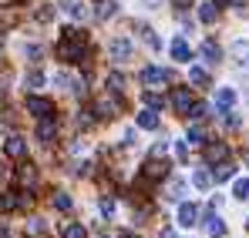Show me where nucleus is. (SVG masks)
Returning <instances> with one entry per match:
<instances>
[{
  "instance_id": "nucleus-6",
  "label": "nucleus",
  "mask_w": 249,
  "mask_h": 238,
  "mask_svg": "<svg viewBox=\"0 0 249 238\" xmlns=\"http://www.w3.org/2000/svg\"><path fill=\"white\" fill-rule=\"evenodd\" d=\"M206 161H209V164H222V161H229V144H222V141L206 144Z\"/></svg>"
},
{
  "instance_id": "nucleus-2",
  "label": "nucleus",
  "mask_w": 249,
  "mask_h": 238,
  "mask_svg": "<svg viewBox=\"0 0 249 238\" xmlns=\"http://www.w3.org/2000/svg\"><path fill=\"white\" fill-rule=\"evenodd\" d=\"M27 111L34 118H54V101H47L41 94H27Z\"/></svg>"
},
{
  "instance_id": "nucleus-19",
  "label": "nucleus",
  "mask_w": 249,
  "mask_h": 238,
  "mask_svg": "<svg viewBox=\"0 0 249 238\" xmlns=\"http://www.w3.org/2000/svg\"><path fill=\"white\" fill-rule=\"evenodd\" d=\"M17 178H20L24 185H34V178H37V171H34V164H31V161H24V164L17 168Z\"/></svg>"
},
{
  "instance_id": "nucleus-17",
  "label": "nucleus",
  "mask_w": 249,
  "mask_h": 238,
  "mask_svg": "<svg viewBox=\"0 0 249 238\" xmlns=\"http://www.w3.org/2000/svg\"><path fill=\"white\" fill-rule=\"evenodd\" d=\"M165 175H168V164H165V161H155V158H152L148 164H145V178H165Z\"/></svg>"
},
{
  "instance_id": "nucleus-13",
  "label": "nucleus",
  "mask_w": 249,
  "mask_h": 238,
  "mask_svg": "<svg viewBox=\"0 0 249 238\" xmlns=\"http://www.w3.org/2000/svg\"><path fill=\"white\" fill-rule=\"evenodd\" d=\"M215 17H219V0H209V3L199 7V20H202V24H212Z\"/></svg>"
},
{
  "instance_id": "nucleus-32",
  "label": "nucleus",
  "mask_w": 249,
  "mask_h": 238,
  "mask_svg": "<svg viewBox=\"0 0 249 238\" xmlns=\"http://www.w3.org/2000/svg\"><path fill=\"white\" fill-rule=\"evenodd\" d=\"M232 57H239V61H249V44H246V40L232 44Z\"/></svg>"
},
{
  "instance_id": "nucleus-9",
  "label": "nucleus",
  "mask_w": 249,
  "mask_h": 238,
  "mask_svg": "<svg viewBox=\"0 0 249 238\" xmlns=\"http://www.w3.org/2000/svg\"><path fill=\"white\" fill-rule=\"evenodd\" d=\"M232 104H236V91H232V87H219V91H215V108H219V111H229Z\"/></svg>"
},
{
  "instance_id": "nucleus-8",
  "label": "nucleus",
  "mask_w": 249,
  "mask_h": 238,
  "mask_svg": "<svg viewBox=\"0 0 249 238\" xmlns=\"http://www.w3.org/2000/svg\"><path fill=\"white\" fill-rule=\"evenodd\" d=\"M3 151H7V158H24L27 155V141L24 138H7V144H3Z\"/></svg>"
},
{
  "instance_id": "nucleus-27",
  "label": "nucleus",
  "mask_w": 249,
  "mask_h": 238,
  "mask_svg": "<svg viewBox=\"0 0 249 238\" xmlns=\"http://www.w3.org/2000/svg\"><path fill=\"white\" fill-rule=\"evenodd\" d=\"M64 238H88V232H84V225L71 222V225H64Z\"/></svg>"
},
{
  "instance_id": "nucleus-25",
  "label": "nucleus",
  "mask_w": 249,
  "mask_h": 238,
  "mask_svg": "<svg viewBox=\"0 0 249 238\" xmlns=\"http://www.w3.org/2000/svg\"><path fill=\"white\" fill-rule=\"evenodd\" d=\"M20 201H17V191H3L0 195V211H14Z\"/></svg>"
},
{
  "instance_id": "nucleus-44",
  "label": "nucleus",
  "mask_w": 249,
  "mask_h": 238,
  "mask_svg": "<svg viewBox=\"0 0 249 238\" xmlns=\"http://www.w3.org/2000/svg\"><path fill=\"white\" fill-rule=\"evenodd\" d=\"M131 238H135V235H131Z\"/></svg>"
},
{
  "instance_id": "nucleus-22",
  "label": "nucleus",
  "mask_w": 249,
  "mask_h": 238,
  "mask_svg": "<svg viewBox=\"0 0 249 238\" xmlns=\"http://www.w3.org/2000/svg\"><path fill=\"white\" fill-rule=\"evenodd\" d=\"M105 84H108V91H111V94H122V91H124V78L118 74V71H111Z\"/></svg>"
},
{
  "instance_id": "nucleus-29",
  "label": "nucleus",
  "mask_w": 249,
  "mask_h": 238,
  "mask_svg": "<svg viewBox=\"0 0 249 238\" xmlns=\"http://www.w3.org/2000/svg\"><path fill=\"white\" fill-rule=\"evenodd\" d=\"M232 195H236L239 201H246V198H249V178H239V181H236V188H232Z\"/></svg>"
},
{
  "instance_id": "nucleus-12",
  "label": "nucleus",
  "mask_w": 249,
  "mask_h": 238,
  "mask_svg": "<svg viewBox=\"0 0 249 238\" xmlns=\"http://www.w3.org/2000/svg\"><path fill=\"white\" fill-rule=\"evenodd\" d=\"M196 218H199V208L185 201V205L178 208V225H185V228H189V225H196Z\"/></svg>"
},
{
  "instance_id": "nucleus-42",
  "label": "nucleus",
  "mask_w": 249,
  "mask_h": 238,
  "mask_svg": "<svg viewBox=\"0 0 249 238\" xmlns=\"http://www.w3.org/2000/svg\"><path fill=\"white\" fill-rule=\"evenodd\" d=\"M3 178H7V168H3V164H0V181H3Z\"/></svg>"
},
{
  "instance_id": "nucleus-21",
  "label": "nucleus",
  "mask_w": 249,
  "mask_h": 238,
  "mask_svg": "<svg viewBox=\"0 0 249 238\" xmlns=\"http://www.w3.org/2000/svg\"><path fill=\"white\" fill-rule=\"evenodd\" d=\"M232 175H236V168H232L229 161H222V164H219V168L212 171V178H215V181H229Z\"/></svg>"
},
{
  "instance_id": "nucleus-24",
  "label": "nucleus",
  "mask_w": 249,
  "mask_h": 238,
  "mask_svg": "<svg viewBox=\"0 0 249 238\" xmlns=\"http://www.w3.org/2000/svg\"><path fill=\"white\" fill-rule=\"evenodd\" d=\"M54 208H57V211H71V208H74V201H71L68 191H57V195H54Z\"/></svg>"
},
{
  "instance_id": "nucleus-26",
  "label": "nucleus",
  "mask_w": 249,
  "mask_h": 238,
  "mask_svg": "<svg viewBox=\"0 0 249 238\" xmlns=\"http://www.w3.org/2000/svg\"><path fill=\"white\" fill-rule=\"evenodd\" d=\"M189 144H206V127L192 124V127H189Z\"/></svg>"
},
{
  "instance_id": "nucleus-3",
  "label": "nucleus",
  "mask_w": 249,
  "mask_h": 238,
  "mask_svg": "<svg viewBox=\"0 0 249 238\" xmlns=\"http://www.w3.org/2000/svg\"><path fill=\"white\" fill-rule=\"evenodd\" d=\"M142 84H145V87L172 84V71H165V67H145V71H142Z\"/></svg>"
},
{
  "instance_id": "nucleus-10",
  "label": "nucleus",
  "mask_w": 249,
  "mask_h": 238,
  "mask_svg": "<svg viewBox=\"0 0 249 238\" xmlns=\"http://www.w3.org/2000/svg\"><path fill=\"white\" fill-rule=\"evenodd\" d=\"M54 134H57V121L54 118H41V124H37V138L47 144V141H54Z\"/></svg>"
},
{
  "instance_id": "nucleus-39",
  "label": "nucleus",
  "mask_w": 249,
  "mask_h": 238,
  "mask_svg": "<svg viewBox=\"0 0 249 238\" xmlns=\"http://www.w3.org/2000/svg\"><path fill=\"white\" fill-rule=\"evenodd\" d=\"M0 238H10V232H7V225H0Z\"/></svg>"
},
{
  "instance_id": "nucleus-35",
  "label": "nucleus",
  "mask_w": 249,
  "mask_h": 238,
  "mask_svg": "<svg viewBox=\"0 0 249 238\" xmlns=\"http://www.w3.org/2000/svg\"><path fill=\"white\" fill-rule=\"evenodd\" d=\"M101 211L105 215H115V198H101Z\"/></svg>"
},
{
  "instance_id": "nucleus-23",
  "label": "nucleus",
  "mask_w": 249,
  "mask_h": 238,
  "mask_svg": "<svg viewBox=\"0 0 249 238\" xmlns=\"http://www.w3.org/2000/svg\"><path fill=\"white\" fill-rule=\"evenodd\" d=\"M212 181H215V178H212L209 171H202V168H199V171L192 175V185H196V188H202V191H206V188L212 185Z\"/></svg>"
},
{
  "instance_id": "nucleus-43",
  "label": "nucleus",
  "mask_w": 249,
  "mask_h": 238,
  "mask_svg": "<svg viewBox=\"0 0 249 238\" xmlns=\"http://www.w3.org/2000/svg\"><path fill=\"white\" fill-rule=\"evenodd\" d=\"M246 228H249V222H246Z\"/></svg>"
},
{
  "instance_id": "nucleus-30",
  "label": "nucleus",
  "mask_w": 249,
  "mask_h": 238,
  "mask_svg": "<svg viewBox=\"0 0 249 238\" xmlns=\"http://www.w3.org/2000/svg\"><path fill=\"white\" fill-rule=\"evenodd\" d=\"M189 80H192V84H202V87H206V84H209V74L202 71V67H189Z\"/></svg>"
},
{
  "instance_id": "nucleus-38",
  "label": "nucleus",
  "mask_w": 249,
  "mask_h": 238,
  "mask_svg": "<svg viewBox=\"0 0 249 238\" xmlns=\"http://www.w3.org/2000/svg\"><path fill=\"white\" fill-rule=\"evenodd\" d=\"M219 3H232V7H243L246 0H219Z\"/></svg>"
},
{
  "instance_id": "nucleus-31",
  "label": "nucleus",
  "mask_w": 249,
  "mask_h": 238,
  "mask_svg": "<svg viewBox=\"0 0 249 238\" xmlns=\"http://www.w3.org/2000/svg\"><path fill=\"white\" fill-rule=\"evenodd\" d=\"M206 111H209L206 104H199V101H196V104L189 108V114H185V118H192V121H202V118H206Z\"/></svg>"
},
{
  "instance_id": "nucleus-28",
  "label": "nucleus",
  "mask_w": 249,
  "mask_h": 238,
  "mask_svg": "<svg viewBox=\"0 0 249 238\" xmlns=\"http://www.w3.org/2000/svg\"><path fill=\"white\" fill-rule=\"evenodd\" d=\"M145 104H148L152 111H159L165 101H162V94H159V91H145Z\"/></svg>"
},
{
  "instance_id": "nucleus-4",
  "label": "nucleus",
  "mask_w": 249,
  "mask_h": 238,
  "mask_svg": "<svg viewBox=\"0 0 249 238\" xmlns=\"http://www.w3.org/2000/svg\"><path fill=\"white\" fill-rule=\"evenodd\" d=\"M192 104H196V97H192L189 87H175V91H172V108H175V114H189Z\"/></svg>"
},
{
  "instance_id": "nucleus-34",
  "label": "nucleus",
  "mask_w": 249,
  "mask_h": 238,
  "mask_svg": "<svg viewBox=\"0 0 249 238\" xmlns=\"http://www.w3.org/2000/svg\"><path fill=\"white\" fill-rule=\"evenodd\" d=\"M71 14H74V20H88V7L84 3H71Z\"/></svg>"
},
{
  "instance_id": "nucleus-7",
  "label": "nucleus",
  "mask_w": 249,
  "mask_h": 238,
  "mask_svg": "<svg viewBox=\"0 0 249 238\" xmlns=\"http://www.w3.org/2000/svg\"><path fill=\"white\" fill-rule=\"evenodd\" d=\"M118 114V101H108V97H98V104H94V118L105 121V118H115Z\"/></svg>"
},
{
  "instance_id": "nucleus-41",
  "label": "nucleus",
  "mask_w": 249,
  "mask_h": 238,
  "mask_svg": "<svg viewBox=\"0 0 249 238\" xmlns=\"http://www.w3.org/2000/svg\"><path fill=\"white\" fill-rule=\"evenodd\" d=\"M175 3H178V7H189V3H192V0H175Z\"/></svg>"
},
{
  "instance_id": "nucleus-15",
  "label": "nucleus",
  "mask_w": 249,
  "mask_h": 238,
  "mask_svg": "<svg viewBox=\"0 0 249 238\" xmlns=\"http://www.w3.org/2000/svg\"><path fill=\"white\" fill-rule=\"evenodd\" d=\"M172 57H175V61H182V64H185V61L192 57V50H189V44H185L182 37H175V40H172Z\"/></svg>"
},
{
  "instance_id": "nucleus-14",
  "label": "nucleus",
  "mask_w": 249,
  "mask_h": 238,
  "mask_svg": "<svg viewBox=\"0 0 249 238\" xmlns=\"http://www.w3.org/2000/svg\"><path fill=\"white\" fill-rule=\"evenodd\" d=\"M206 232L212 238H222V235H226V225H222V218H219V215H206Z\"/></svg>"
},
{
  "instance_id": "nucleus-18",
  "label": "nucleus",
  "mask_w": 249,
  "mask_h": 238,
  "mask_svg": "<svg viewBox=\"0 0 249 238\" xmlns=\"http://www.w3.org/2000/svg\"><path fill=\"white\" fill-rule=\"evenodd\" d=\"M138 127H145V131H155V127H159V114H155L152 108H145V111L138 114Z\"/></svg>"
},
{
  "instance_id": "nucleus-37",
  "label": "nucleus",
  "mask_w": 249,
  "mask_h": 238,
  "mask_svg": "<svg viewBox=\"0 0 249 238\" xmlns=\"http://www.w3.org/2000/svg\"><path fill=\"white\" fill-rule=\"evenodd\" d=\"M37 17H41V20H51V17H54V10H51V7H44V10H37Z\"/></svg>"
},
{
  "instance_id": "nucleus-20",
  "label": "nucleus",
  "mask_w": 249,
  "mask_h": 238,
  "mask_svg": "<svg viewBox=\"0 0 249 238\" xmlns=\"http://www.w3.org/2000/svg\"><path fill=\"white\" fill-rule=\"evenodd\" d=\"M115 14H118V3H115V0H101V3H98V17H101V20H108V17H115Z\"/></svg>"
},
{
  "instance_id": "nucleus-40",
  "label": "nucleus",
  "mask_w": 249,
  "mask_h": 238,
  "mask_svg": "<svg viewBox=\"0 0 249 238\" xmlns=\"http://www.w3.org/2000/svg\"><path fill=\"white\" fill-rule=\"evenodd\" d=\"M142 3H148V7H159V3H162V0H142Z\"/></svg>"
},
{
  "instance_id": "nucleus-33",
  "label": "nucleus",
  "mask_w": 249,
  "mask_h": 238,
  "mask_svg": "<svg viewBox=\"0 0 249 238\" xmlns=\"http://www.w3.org/2000/svg\"><path fill=\"white\" fill-rule=\"evenodd\" d=\"M142 34H145V44H148L152 50H159V37H155V31H148V27H142Z\"/></svg>"
},
{
  "instance_id": "nucleus-16",
  "label": "nucleus",
  "mask_w": 249,
  "mask_h": 238,
  "mask_svg": "<svg viewBox=\"0 0 249 238\" xmlns=\"http://www.w3.org/2000/svg\"><path fill=\"white\" fill-rule=\"evenodd\" d=\"M24 87H27L31 94H34L37 87H44V71H37V67H34V71H27V74H24Z\"/></svg>"
},
{
  "instance_id": "nucleus-1",
  "label": "nucleus",
  "mask_w": 249,
  "mask_h": 238,
  "mask_svg": "<svg viewBox=\"0 0 249 238\" xmlns=\"http://www.w3.org/2000/svg\"><path fill=\"white\" fill-rule=\"evenodd\" d=\"M81 47H84V31L68 27L64 37H61V44H57V57H61V61H78V57H81Z\"/></svg>"
},
{
  "instance_id": "nucleus-5",
  "label": "nucleus",
  "mask_w": 249,
  "mask_h": 238,
  "mask_svg": "<svg viewBox=\"0 0 249 238\" xmlns=\"http://www.w3.org/2000/svg\"><path fill=\"white\" fill-rule=\"evenodd\" d=\"M108 54H111V61H118V64L128 61V57H131V40L128 37H115L111 44H108Z\"/></svg>"
},
{
  "instance_id": "nucleus-36",
  "label": "nucleus",
  "mask_w": 249,
  "mask_h": 238,
  "mask_svg": "<svg viewBox=\"0 0 249 238\" xmlns=\"http://www.w3.org/2000/svg\"><path fill=\"white\" fill-rule=\"evenodd\" d=\"M31 232H34V235H44V222H41V218L31 222Z\"/></svg>"
},
{
  "instance_id": "nucleus-11",
  "label": "nucleus",
  "mask_w": 249,
  "mask_h": 238,
  "mask_svg": "<svg viewBox=\"0 0 249 238\" xmlns=\"http://www.w3.org/2000/svg\"><path fill=\"white\" fill-rule=\"evenodd\" d=\"M199 54L206 57L209 64H219V57H222V50H219V44H215V40H202V47H199Z\"/></svg>"
}]
</instances>
